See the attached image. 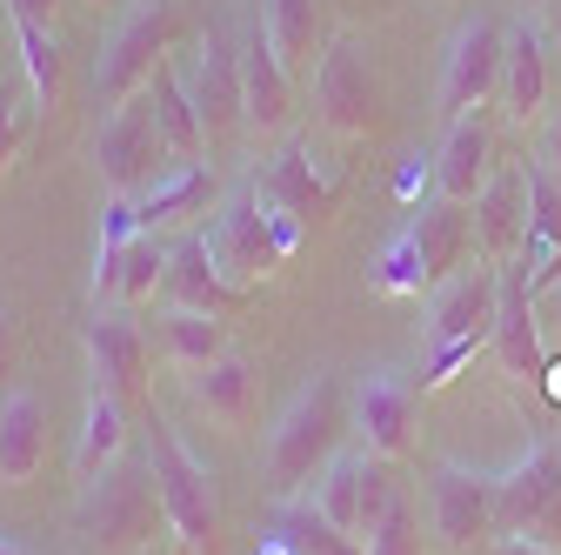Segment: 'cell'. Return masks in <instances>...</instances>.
Returning a JSON list of instances; mask_svg holds the SVG:
<instances>
[{"label":"cell","instance_id":"ab89813d","mask_svg":"<svg viewBox=\"0 0 561 555\" xmlns=\"http://www.w3.org/2000/svg\"><path fill=\"white\" fill-rule=\"evenodd\" d=\"M541 161H548V168L561 174V107H554V114L541 121Z\"/></svg>","mask_w":561,"mask_h":555},{"label":"cell","instance_id":"8d00e7d4","mask_svg":"<svg viewBox=\"0 0 561 555\" xmlns=\"http://www.w3.org/2000/svg\"><path fill=\"white\" fill-rule=\"evenodd\" d=\"M34 94H21V88H0V174L14 168V155L27 148V127H34Z\"/></svg>","mask_w":561,"mask_h":555},{"label":"cell","instance_id":"277c9868","mask_svg":"<svg viewBox=\"0 0 561 555\" xmlns=\"http://www.w3.org/2000/svg\"><path fill=\"white\" fill-rule=\"evenodd\" d=\"M347 429V408H341V382L334 375H314L288 408H280V422L267 435V468L280 489H301V482H314V468L334 462V442Z\"/></svg>","mask_w":561,"mask_h":555},{"label":"cell","instance_id":"e575fe53","mask_svg":"<svg viewBox=\"0 0 561 555\" xmlns=\"http://www.w3.org/2000/svg\"><path fill=\"white\" fill-rule=\"evenodd\" d=\"M375 288L381 295H428V268H421V248H414L408 228L375 254Z\"/></svg>","mask_w":561,"mask_h":555},{"label":"cell","instance_id":"e0dca14e","mask_svg":"<svg viewBox=\"0 0 561 555\" xmlns=\"http://www.w3.org/2000/svg\"><path fill=\"white\" fill-rule=\"evenodd\" d=\"M254 188H261V201H267V207L295 215L301 228H314V222H328V215H334V181L314 168V148H301V141L274 148Z\"/></svg>","mask_w":561,"mask_h":555},{"label":"cell","instance_id":"9a60e30c","mask_svg":"<svg viewBox=\"0 0 561 555\" xmlns=\"http://www.w3.org/2000/svg\"><path fill=\"white\" fill-rule=\"evenodd\" d=\"M295 114V75L280 67V54L267 47V34H241V127L254 134V141H267V134H280Z\"/></svg>","mask_w":561,"mask_h":555},{"label":"cell","instance_id":"30bf717a","mask_svg":"<svg viewBox=\"0 0 561 555\" xmlns=\"http://www.w3.org/2000/svg\"><path fill=\"white\" fill-rule=\"evenodd\" d=\"M181 81H187V101L207 127V148L228 141V134L241 127V41L228 27H207L181 67Z\"/></svg>","mask_w":561,"mask_h":555},{"label":"cell","instance_id":"4316f807","mask_svg":"<svg viewBox=\"0 0 561 555\" xmlns=\"http://www.w3.org/2000/svg\"><path fill=\"white\" fill-rule=\"evenodd\" d=\"M207 201H215V168H207V161H181L174 174H161L148 194H140V228H148V235L181 228V222L207 215Z\"/></svg>","mask_w":561,"mask_h":555},{"label":"cell","instance_id":"5b68a950","mask_svg":"<svg viewBox=\"0 0 561 555\" xmlns=\"http://www.w3.org/2000/svg\"><path fill=\"white\" fill-rule=\"evenodd\" d=\"M168 134H161V114H154V94H134L121 101L107 121H101V141H94V168L107 181V194H148L161 181V161H168Z\"/></svg>","mask_w":561,"mask_h":555},{"label":"cell","instance_id":"4dcf8cb0","mask_svg":"<svg viewBox=\"0 0 561 555\" xmlns=\"http://www.w3.org/2000/svg\"><path fill=\"white\" fill-rule=\"evenodd\" d=\"M267 535L288 548V555H368L347 529H334L314 502H280L274 522H267Z\"/></svg>","mask_w":561,"mask_h":555},{"label":"cell","instance_id":"2e32d148","mask_svg":"<svg viewBox=\"0 0 561 555\" xmlns=\"http://www.w3.org/2000/svg\"><path fill=\"white\" fill-rule=\"evenodd\" d=\"M495 362L522 382L541 375V315H535V295H528V261H502V308H495V335H488Z\"/></svg>","mask_w":561,"mask_h":555},{"label":"cell","instance_id":"3957f363","mask_svg":"<svg viewBox=\"0 0 561 555\" xmlns=\"http://www.w3.org/2000/svg\"><path fill=\"white\" fill-rule=\"evenodd\" d=\"M174 34H181V0H134L94 54V94L107 107L148 94L154 75L168 67V54H174Z\"/></svg>","mask_w":561,"mask_h":555},{"label":"cell","instance_id":"603a6c76","mask_svg":"<svg viewBox=\"0 0 561 555\" xmlns=\"http://www.w3.org/2000/svg\"><path fill=\"white\" fill-rule=\"evenodd\" d=\"M161 288H168V302H174V308L215 315V321H228V315L248 302V295L228 282V274H221L215 261H207V241H201V235H187V241L168 254V282H161Z\"/></svg>","mask_w":561,"mask_h":555},{"label":"cell","instance_id":"ffe728a7","mask_svg":"<svg viewBox=\"0 0 561 555\" xmlns=\"http://www.w3.org/2000/svg\"><path fill=\"white\" fill-rule=\"evenodd\" d=\"M168 241L161 235H148L140 228L134 241H121V248H101V261H94V295L107 302V308H134V302H148L161 282H168Z\"/></svg>","mask_w":561,"mask_h":555},{"label":"cell","instance_id":"7402d4cb","mask_svg":"<svg viewBox=\"0 0 561 555\" xmlns=\"http://www.w3.org/2000/svg\"><path fill=\"white\" fill-rule=\"evenodd\" d=\"M187 401L207 415V422H221V429H248L254 422V408H261V375L248 355H221V362H207V369H187Z\"/></svg>","mask_w":561,"mask_h":555},{"label":"cell","instance_id":"f35d334b","mask_svg":"<svg viewBox=\"0 0 561 555\" xmlns=\"http://www.w3.org/2000/svg\"><path fill=\"white\" fill-rule=\"evenodd\" d=\"M54 14H60V0H8V21H41V27H54Z\"/></svg>","mask_w":561,"mask_h":555},{"label":"cell","instance_id":"83f0119b","mask_svg":"<svg viewBox=\"0 0 561 555\" xmlns=\"http://www.w3.org/2000/svg\"><path fill=\"white\" fill-rule=\"evenodd\" d=\"M261 34L288 75H314L321 60V0H261Z\"/></svg>","mask_w":561,"mask_h":555},{"label":"cell","instance_id":"4fadbf2b","mask_svg":"<svg viewBox=\"0 0 561 555\" xmlns=\"http://www.w3.org/2000/svg\"><path fill=\"white\" fill-rule=\"evenodd\" d=\"M495 308H502V268H461L448 274V282L428 295V349H442V341H481L495 335Z\"/></svg>","mask_w":561,"mask_h":555},{"label":"cell","instance_id":"d6a6232c","mask_svg":"<svg viewBox=\"0 0 561 555\" xmlns=\"http://www.w3.org/2000/svg\"><path fill=\"white\" fill-rule=\"evenodd\" d=\"M161 349L181 362V369H207V362H221L228 355V328L215 315H194V308H174L161 321Z\"/></svg>","mask_w":561,"mask_h":555},{"label":"cell","instance_id":"1f68e13d","mask_svg":"<svg viewBox=\"0 0 561 555\" xmlns=\"http://www.w3.org/2000/svg\"><path fill=\"white\" fill-rule=\"evenodd\" d=\"M148 94H154V114H161V134H168L174 161H201V155H207V127H201V114H194V101H187V81L174 75V67H161Z\"/></svg>","mask_w":561,"mask_h":555},{"label":"cell","instance_id":"52a82bcc","mask_svg":"<svg viewBox=\"0 0 561 555\" xmlns=\"http://www.w3.org/2000/svg\"><path fill=\"white\" fill-rule=\"evenodd\" d=\"M207 261H215L228 282L241 288V295H254L267 274L288 261L280 254V241H274V222H267V201H261V188H248V194H234L215 222H207Z\"/></svg>","mask_w":561,"mask_h":555},{"label":"cell","instance_id":"d4e9b609","mask_svg":"<svg viewBox=\"0 0 561 555\" xmlns=\"http://www.w3.org/2000/svg\"><path fill=\"white\" fill-rule=\"evenodd\" d=\"M408 235L421 248V268H428V295L448 282V274H461V254L474 248V215H461V201H428L408 215Z\"/></svg>","mask_w":561,"mask_h":555},{"label":"cell","instance_id":"6da1fadb","mask_svg":"<svg viewBox=\"0 0 561 555\" xmlns=\"http://www.w3.org/2000/svg\"><path fill=\"white\" fill-rule=\"evenodd\" d=\"M154 516H161V496H154V475L148 468H101L94 482H81V502H75V542L88 555H140L154 542Z\"/></svg>","mask_w":561,"mask_h":555},{"label":"cell","instance_id":"836d02e7","mask_svg":"<svg viewBox=\"0 0 561 555\" xmlns=\"http://www.w3.org/2000/svg\"><path fill=\"white\" fill-rule=\"evenodd\" d=\"M14 41H21L27 94H34L41 107H54V101H60V41H54V27H41V21H14Z\"/></svg>","mask_w":561,"mask_h":555},{"label":"cell","instance_id":"484cf974","mask_svg":"<svg viewBox=\"0 0 561 555\" xmlns=\"http://www.w3.org/2000/svg\"><path fill=\"white\" fill-rule=\"evenodd\" d=\"M41 462H47V408H41V395H8L0 401V482H34L41 475Z\"/></svg>","mask_w":561,"mask_h":555},{"label":"cell","instance_id":"7bdbcfd3","mask_svg":"<svg viewBox=\"0 0 561 555\" xmlns=\"http://www.w3.org/2000/svg\"><path fill=\"white\" fill-rule=\"evenodd\" d=\"M541 27H548V54L561 60V0H548V21Z\"/></svg>","mask_w":561,"mask_h":555},{"label":"cell","instance_id":"7c38bea8","mask_svg":"<svg viewBox=\"0 0 561 555\" xmlns=\"http://www.w3.org/2000/svg\"><path fill=\"white\" fill-rule=\"evenodd\" d=\"M81 349H88V382L121 395V401H140L148 395V341H140L134 315L127 308H94L88 328H81Z\"/></svg>","mask_w":561,"mask_h":555},{"label":"cell","instance_id":"b9f144b4","mask_svg":"<svg viewBox=\"0 0 561 555\" xmlns=\"http://www.w3.org/2000/svg\"><path fill=\"white\" fill-rule=\"evenodd\" d=\"M14 369V315H8V302H0V375Z\"/></svg>","mask_w":561,"mask_h":555},{"label":"cell","instance_id":"ac0fdd59","mask_svg":"<svg viewBox=\"0 0 561 555\" xmlns=\"http://www.w3.org/2000/svg\"><path fill=\"white\" fill-rule=\"evenodd\" d=\"M474 207V248L488 268H502L522 254V235H528V168H502L488 174V188L468 201Z\"/></svg>","mask_w":561,"mask_h":555},{"label":"cell","instance_id":"44dd1931","mask_svg":"<svg viewBox=\"0 0 561 555\" xmlns=\"http://www.w3.org/2000/svg\"><path fill=\"white\" fill-rule=\"evenodd\" d=\"M488 174H495V134H488V121H481V114H461V121H448V141H442V155L428 161V181H435V194L468 207V201L488 188Z\"/></svg>","mask_w":561,"mask_h":555},{"label":"cell","instance_id":"f6af8a7d","mask_svg":"<svg viewBox=\"0 0 561 555\" xmlns=\"http://www.w3.org/2000/svg\"><path fill=\"white\" fill-rule=\"evenodd\" d=\"M261 555H288V548H280V542H274V535H261Z\"/></svg>","mask_w":561,"mask_h":555},{"label":"cell","instance_id":"ba28073f","mask_svg":"<svg viewBox=\"0 0 561 555\" xmlns=\"http://www.w3.org/2000/svg\"><path fill=\"white\" fill-rule=\"evenodd\" d=\"M314 107L334 134H375L381 121V75L362 41H328L314 60Z\"/></svg>","mask_w":561,"mask_h":555},{"label":"cell","instance_id":"5bb4252c","mask_svg":"<svg viewBox=\"0 0 561 555\" xmlns=\"http://www.w3.org/2000/svg\"><path fill=\"white\" fill-rule=\"evenodd\" d=\"M561 502V442H535L522 462L495 475V535H535Z\"/></svg>","mask_w":561,"mask_h":555},{"label":"cell","instance_id":"8fae6325","mask_svg":"<svg viewBox=\"0 0 561 555\" xmlns=\"http://www.w3.org/2000/svg\"><path fill=\"white\" fill-rule=\"evenodd\" d=\"M428 522L442 548H474L495 535V475H481L468 462H442L428 482Z\"/></svg>","mask_w":561,"mask_h":555},{"label":"cell","instance_id":"9c48e42d","mask_svg":"<svg viewBox=\"0 0 561 555\" xmlns=\"http://www.w3.org/2000/svg\"><path fill=\"white\" fill-rule=\"evenodd\" d=\"M394 496H401V489H394V468H388V455H375V449L334 455V462L321 468V482H314V509H321L334 529H347L355 542H362L368 522L388 516Z\"/></svg>","mask_w":561,"mask_h":555},{"label":"cell","instance_id":"7a4b0ae2","mask_svg":"<svg viewBox=\"0 0 561 555\" xmlns=\"http://www.w3.org/2000/svg\"><path fill=\"white\" fill-rule=\"evenodd\" d=\"M148 475H154L161 516L181 535V548L187 555H221V496H215V475H207V462H194L181 449V435L161 422V415L148 422Z\"/></svg>","mask_w":561,"mask_h":555},{"label":"cell","instance_id":"74e56055","mask_svg":"<svg viewBox=\"0 0 561 555\" xmlns=\"http://www.w3.org/2000/svg\"><path fill=\"white\" fill-rule=\"evenodd\" d=\"M528 295H535V315L561 328V254H554L548 268H535V274H528Z\"/></svg>","mask_w":561,"mask_h":555},{"label":"cell","instance_id":"ee69618b","mask_svg":"<svg viewBox=\"0 0 561 555\" xmlns=\"http://www.w3.org/2000/svg\"><path fill=\"white\" fill-rule=\"evenodd\" d=\"M0 555H34V548H21V542H8V535H0Z\"/></svg>","mask_w":561,"mask_h":555},{"label":"cell","instance_id":"f546056e","mask_svg":"<svg viewBox=\"0 0 561 555\" xmlns=\"http://www.w3.org/2000/svg\"><path fill=\"white\" fill-rule=\"evenodd\" d=\"M554 254H561V174L548 161H528V235H522V261L535 274Z\"/></svg>","mask_w":561,"mask_h":555},{"label":"cell","instance_id":"60d3db41","mask_svg":"<svg viewBox=\"0 0 561 555\" xmlns=\"http://www.w3.org/2000/svg\"><path fill=\"white\" fill-rule=\"evenodd\" d=\"M488 555H561V548H554V542H528V535H502Z\"/></svg>","mask_w":561,"mask_h":555},{"label":"cell","instance_id":"d6986e66","mask_svg":"<svg viewBox=\"0 0 561 555\" xmlns=\"http://www.w3.org/2000/svg\"><path fill=\"white\" fill-rule=\"evenodd\" d=\"M414 408H421V395H414V382L408 375H368L362 388H355V429H362V442L375 449V455H408V442H414Z\"/></svg>","mask_w":561,"mask_h":555},{"label":"cell","instance_id":"d590c367","mask_svg":"<svg viewBox=\"0 0 561 555\" xmlns=\"http://www.w3.org/2000/svg\"><path fill=\"white\" fill-rule=\"evenodd\" d=\"M362 548H368V555H421V522H414L408 496H394L388 516L362 529Z\"/></svg>","mask_w":561,"mask_h":555},{"label":"cell","instance_id":"8992f818","mask_svg":"<svg viewBox=\"0 0 561 555\" xmlns=\"http://www.w3.org/2000/svg\"><path fill=\"white\" fill-rule=\"evenodd\" d=\"M502 54H508V27H495L488 14L461 21L442 47V75H435V107L448 121L481 114L488 101L502 94Z\"/></svg>","mask_w":561,"mask_h":555},{"label":"cell","instance_id":"cb8c5ba5","mask_svg":"<svg viewBox=\"0 0 561 555\" xmlns=\"http://www.w3.org/2000/svg\"><path fill=\"white\" fill-rule=\"evenodd\" d=\"M502 114L508 121H535L548 107V27L515 21L508 27V54H502Z\"/></svg>","mask_w":561,"mask_h":555},{"label":"cell","instance_id":"f1b7e54d","mask_svg":"<svg viewBox=\"0 0 561 555\" xmlns=\"http://www.w3.org/2000/svg\"><path fill=\"white\" fill-rule=\"evenodd\" d=\"M127 455V401L107 395V388H88V408H81V442H75V475L94 482L101 468H114Z\"/></svg>","mask_w":561,"mask_h":555}]
</instances>
